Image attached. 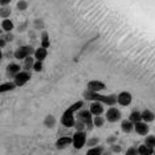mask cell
Returning a JSON list of instances; mask_svg holds the SVG:
<instances>
[{"label":"cell","mask_w":155,"mask_h":155,"mask_svg":"<svg viewBox=\"0 0 155 155\" xmlns=\"http://www.w3.org/2000/svg\"><path fill=\"white\" fill-rule=\"evenodd\" d=\"M77 119L82 121L86 125L87 130H93L94 129V123H93V114L89 110H85V109H81V110L77 111Z\"/></svg>","instance_id":"7a4b0ae2"},{"label":"cell","mask_w":155,"mask_h":155,"mask_svg":"<svg viewBox=\"0 0 155 155\" xmlns=\"http://www.w3.org/2000/svg\"><path fill=\"white\" fill-rule=\"evenodd\" d=\"M16 87L15 82L9 81V82H4V84H0V94L2 93H7V91H11Z\"/></svg>","instance_id":"ffe728a7"},{"label":"cell","mask_w":155,"mask_h":155,"mask_svg":"<svg viewBox=\"0 0 155 155\" xmlns=\"http://www.w3.org/2000/svg\"><path fill=\"white\" fill-rule=\"evenodd\" d=\"M16 7H17V9H19V11H25V9L28 8V3L25 2V0H19V2H17V4H16Z\"/></svg>","instance_id":"f1b7e54d"},{"label":"cell","mask_w":155,"mask_h":155,"mask_svg":"<svg viewBox=\"0 0 155 155\" xmlns=\"http://www.w3.org/2000/svg\"><path fill=\"white\" fill-rule=\"evenodd\" d=\"M153 155H155V149H154V154H153Z\"/></svg>","instance_id":"ab89813d"},{"label":"cell","mask_w":155,"mask_h":155,"mask_svg":"<svg viewBox=\"0 0 155 155\" xmlns=\"http://www.w3.org/2000/svg\"><path fill=\"white\" fill-rule=\"evenodd\" d=\"M74 127L77 129V131H85L86 125H85V123H84L82 121H80V119H76V125H74Z\"/></svg>","instance_id":"f546056e"},{"label":"cell","mask_w":155,"mask_h":155,"mask_svg":"<svg viewBox=\"0 0 155 155\" xmlns=\"http://www.w3.org/2000/svg\"><path fill=\"white\" fill-rule=\"evenodd\" d=\"M32 78L31 76V72H27V70H21L20 73L13 77V82H15L16 86H24L27 82H29V80Z\"/></svg>","instance_id":"5b68a950"},{"label":"cell","mask_w":155,"mask_h":155,"mask_svg":"<svg viewBox=\"0 0 155 155\" xmlns=\"http://www.w3.org/2000/svg\"><path fill=\"white\" fill-rule=\"evenodd\" d=\"M73 143V139L69 138V137H62V138H58L57 142H56V147L58 150H62V149H66L68 146Z\"/></svg>","instance_id":"4fadbf2b"},{"label":"cell","mask_w":155,"mask_h":155,"mask_svg":"<svg viewBox=\"0 0 155 155\" xmlns=\"http://www.w3.org/2000/svg\"><path fill=\"white\" fill-rule=\"evenodd\" d=\"M72 139H73V143H72L73 147H74L76 150H81L87 142L86 131H76Z\"/></svg>","instance_id":"277c9868"},{"label":"cell","mask_w":155,"mask_h":155,"mask_svg":"<svg viewBox=\"0 0 155 155\" xmlns=\"http://www.w3.org/2000/svg\"><path fill=\"white\" fill-rule=\"evenodd\" d=\"M133 101V96L129 91H121L119 94H117V104H119L121 106H129Z\"/></svg>","instance_id":"ba28073f"},{"label":"cell","mask_w":155,"mask_h":155,"mask_svg":"<svg viewBox=\"0 0 155 155\" xmlns=\"http://www.w3.org/2000/svg\"><path fill=\"white\" fill-rule=\"evenodd\" d=\"M2 31H3V29H2V28H0V36H2Z\"/></svg>","instance_id":"f35d334b"},{"label":"cell","mask_w":155,"mask_h":155,"mask_svg":"<svg viewBox=\"0 0 155 155\" xmlns=\"http://www.w3.org/2000/svg\"><path fill=\"white\" fill-rule=\"evenodd\" d=\"M82 107H84V101H77V102H74V104L72 105V106H69L68 109H66L65 111L70 113V114H74L76 111L81 110V109H82Z\"/></svg>","instance_id":"44dd1931"},{"label":"cell","mask_w":155,"mask_h":155,"mask_svg":"<svg viewBox=\"0 0 155 155\" xmlns=\"http://www.w3.org/2000/svg\"><path fill=\"white\" fill-rule=\"evenodd\" d=\"M129 119L134 123V125H135V123H139V122H142V114H140V111H138V110H133L129 115Z\"/></svg>","instance_id":"d6986e66"},{"label":"cell","mask_w":155,"mask_h":155,"mask_svg":"<svg viewBox=\"0 0 155 155\" xmlns=\"http://www.w3.org/2000/svg\"><path fill=\"white\" fill-rule=\"evenodd\" d=\"M142 121L143 122H146V123H151V122H154V119H155V114L151 110H149V109H146V110H143L142 113Z\"/></svg>","instance_id":"9a60e30c"},{"label":"cell","mask_w":155,"mask_h":155,"mask_svg":"<svg viewBox=\"0 0 155 155\" xmlns=\"http://www.w3.org/2000/svg\"><path fill=\"white\" fill-rule=\"evenodd\" d=\"M2 28L3 31L7 33V32H12V29L15 28V24H13V21L11 19H3V21H2Z\"/></svg>","instance_id":"2e32d148"},{"label":"cell","mask_w":155,"mask_h":155,"mask_svg":"<svg viewBox=\"0 0 155 155\" xmlns=\"http://www.w3.org/2000/svg\"><path fill=\"white\" fill-rule=\"evenodd\" d=\"M125 155H139V154H138V150H137L135 147H130V149L126 150Z\"/></svg>","instance_id":"4dcf8cb0"},{"label":"cell","mask_w":155,"mask_h":155,"mask_svg":"<svg viewBox=\"0 0 155 155\" xmlns=\"http://www.w3.org/2000/svg\"><path fill=\"white\" fill-rule=\"evenodd\" d=\"M138 154L139 155H153L154 154V149L150 146H147V144H140V146L138 147Z\"/></svg>","instance_id":"ac0fdd59"},{"label":"cell","mask_w":155,"mask_h":155,"mask_svg":"<svg viewBox=\"0 0 155 155\" xmlns=\"http://www.w3.org/2000/svg\"><path fill=\"white\" fill-rule=\"evenodd\" d=\"M122 118V114H121V110L119 109H117L115 106H110L106 110V119L109 122H118L121 121Z\"/></svg>","instance_id":"8992f818"},{"label":"cell","mask_w":155,"mask_h":155,"mask_svg":"<svg viewBox=\"0 0 155 155\" xmlns=\"http://www.w3.org/2000/svg\"><path fill=\"white\" fill-rule=\"evenodd\" d=\"M2 58H3V53H2V49H0V61H2Z\"/></svg>","instance_id":"8d00e7d4"},{"label":"cell","mask_w":155,"mask_h":155,"mask_svg":"<svg viewBox=\"0 0 155 155\" xmlns=\"http://www.w3.org/2000/svg\"><path fill=\"white\" fill-rule=\"evenodd\" d=\"M102 154H104V147L98 146V144L94 147H90L86 153V155H102Z\"/></svg>","instance_id":"cb8c5ba5"},{"label":"cell","mask_w":155,"mask_h":155,"mask_svg":"<svg viewBox=\"0 0 155 155\" xmlns=\"http://www.w3.org/2000/svg\"><path fill=\"white\" fill-rule=\"evenodd\" d=\"M12 0H0V5H9Z\"/></svg>","instance_id":"e575fe53"},{"label":"cell","mask_w":155,"mask_h":155,"mask_svg":"<svg viewBox=\"0 0 155 155\" xmlns=\"http://www.w3.org/2000/svg\"><path fill=\"white\" fill-rule=\"evenodd\" d=\"M47 56H48V49H45L43 47L35 49L33 57H35V60H37V61H44V60L47 58Z\"/></svg>","instance_id":"5bb4252c"},{"label":"cell","mask_w":155,"mask_h":155,"mask_svg":"<svg viewBox=\"0 0 155 155\" xmlns=\"http://www.w3.org/2000/svg\"><path fill=\"white\" fill-rule=\"evenodd\" d=\"M3 37H4V40L7 41V43H9V41H13V38H15V37H13V35H12L11 32H7Z\"/></svg>","instance_id":"d6a6232c"},{"label":"cell","mask_w":155,"mask_h":155,"mask_svg":"<svg viewBox=\"0 0 155 155\" xmlns=\"http://www.w3.org/2000/svg\"><path fill=\"white\" fill-rule=\"evenodd\" d=\"M21 66H20L19 64H15V62H12V64H9L8 66H7V69H5V73H7V76L8 77H15L17 73H20L21 72Z\"/></svg>","instance_id":"7c38bea8"},{"label":"cell","mask_w":155,"mask_h":155,"mask_svg":"<svg viewBox=\"0 0 155 155\" xmlns=\"http://www.w3.org/2000/svg\"><path fill=\"white\" fill-rule=\"evenodd\" d=\"M44 61H37V60H35V64H33V70L35 72H41L44 68V64H43Z\"/></svg>","instance_id":"83f0119b"},{"label":"cell","mask_w":155,"mask_h":155,"mask_svg":"<svg viewBox=\"0 0 155 155\" xmlns=\"http://www.w3.org/2000/svg\"><path fill=\"white\" fill-rule=\"evenodd\" d=\"M61 123L65 126V127H74L76 125V118H74V114H70L68 111H64L61 117Z\"/></svg>","instance_id":"9c48e42d"},{"label":"cell","mask_w":155,"mask_h":155,"mask_svg":"<svg viewBox=\"0 0 155 155\" xmlns=\"http://www.w3.org/2000/svg\"><path fill=\"white\" fill-rule=\"evenodd\" d=\"M113 151H121V147L119 146H113Z\"/></svg>","instance_id":"d590c367"},{"label":"cell","mask_w":155,"mask_h":155,"mask_svg":"<svg viewBox=\"0 0 155 155\" xmlns=\"http://www.w3.org/2000/svg\"><path fill=\"white\" fill-rule=\"evenodd\" d=\"M121 129L123 133H131L134 131V123L130 119H125L121 122Z\"/></svg>","instance_id":"e0dca14e"},{"label":"cell","mask_w":155,"mask_h":155,"mask_svg":"<svg viewBox=\"0 0 155 155\" xmlns=\"http://www.w3.org/2000/svg\"><path fill=\"white\" fill-rule=\"evenodd\" d=\"M93 123H94V127H102L105 123V119L101 115H96V117H93Z\"/></svg>","instance_id":"484cf974"},{"label":"cell","mask_w":155,"mask_h":155,"mask_svg":"<svg viewBox=\"0 0 155 155\" xmlns=\"http://www.w3.org/2000/svg\"><path fill=\"white\" fill-rule=\"evenodd\" d=\"M35 64V57L33 56H28V57L24 60V65H23V70H27V72H31V69L33 68Z\"/></svg>","instance_id":"7402d4cb"},{"label":"cell","mask_w":155,"mask_h":155,"mask_svg":"<svg viewBox=\"0 0 155 155\" xmlns=\"http://www.w3.org/2000/svg\"><path fill=\"white\" fill-rule=\"evenodd\" d=\"M84 98L87 101H98L104 105H107L109 107L110 106H114L117 104V96L115 94H109V96H104V94H100V93H94V91H90V90H85L84 91Z\"/></svg>","instance_id":"6da1fadb"},{"label":"cell","mask_w":155,"mask_h":155,"mask_svg":"<svg viewBox=\"0 0 155 155\" xmlns=\"http://www.w3.org/2000/svg\"><path fill=\"white\" fill-rule=\"evenodd\" d=\"M86 89L90 90V91H94V93H101L102 90L106 89V85L100 80H91V81L87 82Z\"/></svg>","instance_id":"52a82bcc"},{"label":"cell","mask_w":155,"mask_h":155,"mask_svg":"<svg viewBox=\"0 0 155 155\" xmlns=\"http://www.w3.org/2000/svg\"><path fill=\"white\" fill-rule=\"evenodd\" d=\"M98 140H100L98 138H91V139H89V140H87L86 143L89 144L90 147H94V146H97V144H98Z\"/></svg>","instance_id":"1f68e13d"},{"label":"cell","mask_w":155,"mask_h":155,"mask_svg":"<svg viewBox=\"0 0 155 155\" xmlns=\"http://www.w3.org/2000/svg\"><path fill=\"white\" fill-rule=\"evenodd\" d=\"M11 7L9 5H0V17L2 19H9L11 15Z\"/></svg>","instance_id":"603a6c76"},{"label":"cell","mask_w":155,"mask_h":155,"mask_svg":"<svg viewBox=\"0 0 155 155\" xmlns=\"http://www.w3.org/2000/svg\"><path fill=\"white\" fill-rule=\"evenodd\" d=\"M134 131H135L138 135H149V131H150V127H149V123L146 122H139V123H135L134 125Z\"/></svg>","instance_id":"30bf717a"},{"label":"cell","mask_w":155,"mask_h":155,"mask_svg":"<svg viewBox=\"0 0 155 155\" xmlns=\"http://www.w3.org/2000/svg\"><path fill=\"white\" fill-rule=\"evenodd\" d=\"M102 155H110V154H107V153H104V154H102Z\"/></svg>","instance_id":"74e56055"},{"label":"cell","mask_w":155,"mask_h":155,"mask_svg":"<svg viewBox=\"0 0 155 155\" xmlns=\"http://www.w3.org/2000/svg\"><path fill=\"white\" fill-rule=\"evenodd\" d=\"M144 144L155 149V135H146V139H144Z\"/></svg>","instance_id":"4316f807"},{"label":"cell","mask_w":155,"mask_h":155,"mask_svg":"<svg viewBox=\"0 0 155 155\" xmlns=\"http://www.w3.org/2000/svg\"><path fill=\"white\" fill-rule=\"evenodd\" d=\"M89 111L93 114V117H96V115H102V113L105 111L104 104H101V102H98V101H93L90 104Z\"/></svg>","instance_id":"8fae6325"},{"label":"cell","mask_w":155,"mask_h":155,"mask_svg":"<svg viewBox=\"0 0 155 155\" xmlns=\"http://www.w3.org/2000/svg\"><path fill=\"white\" fill-rule=\"evenodd\" d=\"M35 53V49L33 47H31V45H23V47H19L15 51V53H13V56H15L16 60H25L28 56H33Z\"/></svg>","instance_id":"3957f363"},{"label":"cell","mask_w":155,"mask_h":155,"mask_svg":"<svg viewBox=\"0 0 155 155\" xmlns=\"http://www.w3.org/2000/svg\"><path fill=\"white\" fill-rule=\"evenodd\" d=\"M7 45V41L4 40V37L3 36H0V49H3Z\"/></svg>","instance_id":"836d02e7"},{"label":"cell","mask_w":155,"mask_h":155,"mask_svg":"<svg viewBox=\"0 0 155 155\" xmlns=\"http://www.w3.org/2000/svg\"><path fill=\"white\" fill-rule=\"evenodd\" d=\"M41 47L48 49L49 47H51V40H49V35L48 32H43L41 33Z\"/></svg>","instance_id":"d4e9b609"}]
</instances>
